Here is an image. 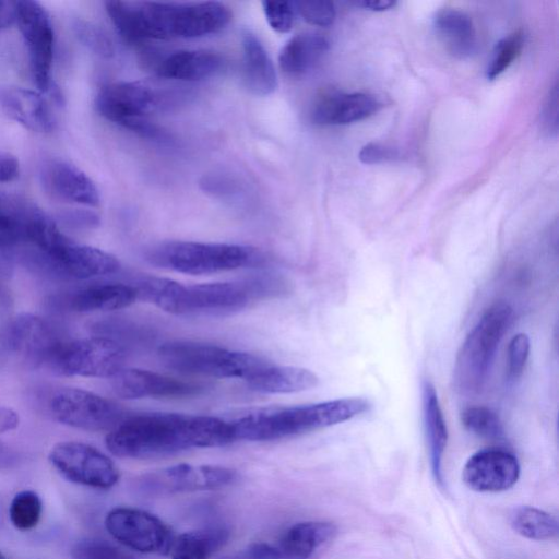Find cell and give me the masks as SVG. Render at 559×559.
<instances>
[{
	"instance_id": "6da1fadb",
	"label": "cell",
	"mask_w": 559,
	"mask_h": 559,
	"mask_svg": "<svg viewBox=\"0 0 559 559\" xmlns=\"http://www.w3.org/2000/svg\"><path fill=\"white\" fill-rule=\"evenodd\" d=\"M235 441L227 419L176 413H151L121 420L106 436V447L128 459L166 457L193 448L222 447Z\"/></svg>"
},
{
	"instance_id": "7a4b0ae2",
	"label": "cell",
	"mask_w": 559,
	"mask_h": 559,
	"mask_svg": "<svg viewBox=\"0 0 559 559\" xmlns=\"http://www.w3.org/2000/svg\"><path fill=\"white\" fill-rule=\"evenodd\" d=\"M116 31L129 45L151 39L198 38L223 29L230 21L229 9L206 2H129L105 3Z\"/></svg>"
},
{
	"instance_id": "3957f363",
	"label": "cell",
	"mask_w": 559,
	"mask_h": 559,
	"mask_svg": "<svg viewBox=\"0 0 559 559\" xmlns=\"http://www.w3.org/2000/svg\"><path fill=\"white\" fill-rule=\"evenodd\" d=\"M369 408L366 399L344 397L290 407L251 408L227 420L235 440L273 441L347 421Z\"/></svg>"
},
{
	"instance_id": "277c9868",
	"label": "cell",
	"mask_w": 559,
	"mask_h": 559,
	"mask_svg": "<svg viewBox=\"0 0 559 559\" xmlns=\"http://www.w3.org/2000/svg\"><path fill=\"white\" fill-rule=\"evenodd\" d=\"M182 97L180 91L169 86L143 81L116 82L98 92L95 105L107 120L145 136L152 127L146 117L177 106Z\"/></svg>"
},
{
	"instance_id": "5b68a950",
	"label": "cell",
	"mask_w": 559,
	"mask_h": 559,
	"mask_svg": "<svg viewBox=\"0 0 559 559\" xmlns=\"http://www.w3.org/2000/svg\"><path fill=\"white\" fill-rule=\"evenodd\" d=\"M509 304L497 301L481 316L463 342L454 365L453 381L464 394H476L484 388L501 338L512 323Z\"/></svg>"
},
{
	"instance_id": "8992f818",
	"label": "cell",
	"mask_w": 559,
	"mask_h": 559,
	"mask_svg": "<svg viewBox=\"0 0 559 559\" xmlns=\"http://www.w3.org/2000/svg\"><path fill=\"white\" fill-rule=\"evenodd\" d=\"M157 355L164 366L180 373L241 378L245 381L270 364L250 353L186 340L164 343Z\"/></svg>"
},
{
	"instance_id": "52a82bcc",
	"label": "cell",
	"mask_w": 559,
	"mask_h": 559,
	"mask_svg": "<svg viewBox=\"0 0 559 559\" xmlns=\"http://www.w3.org/2000/svg\"><path fill=\"white\" fill-rule=\"evenodd\" d=\"M258 257L251 247L199 241H166L146 252L152 264L191 275L236 270L255 263Z\"/></svg>"
},
{
	"instance_id": "ba28073f",
	"label": "cell",
	"mask_w": 559,
	"mask_h": 559,
	"mask_svg": "<svg viewBox=\"0 0 559 559\" xmlns=\"http://www.w3.org/2000/svg\"><path fill=\"white\" fill-rule=\"evenodd\" d=\"M124 347L98 335L61 342L49 364L64 376L111 378L124 368Z\"/></svg>"
},
{
	"instance_id": "9c48e42d",
	"label": "cell",
	"mask_w": 559,
	"mask_h": 559,
	"mask_svg": "<svg viewBox=\"0 0 559 559\" xmlns=\"http://www.w3.org/2000/svg\"><path fill=\"white\" fill-rule=\"evenodd\" d=\"M272 284L260 278L246 283L183 285L178 314H230L247 307L258 295L270 293Z\"/></svg>"
},
{
	"instance_id": "30bf717a",
	"label": "cell",
	"mask_w": 559,
	"mask_h": 559,
	"mask_svg": "<svg viewBox=\"0 0 559 559\" xmlns=\"http://www.w3.org/2000/svg\"><path fill=\"white\" fill-rule=\"evenodd\" d=\"M49 407L59 423L88 431L111 430L124 419L119 405L79 388L59 389L51 396Z\"/></svg>"
},
{
	"instance_id": "8fae6325",
	"label": "cell",
	"mask_w": 559,
	"mask_h": 559,
	"mask_svg": "<svg viewBox=\"0 0 559 559\" xmlns=\"http://www.w3.org/2000/svg\"><path fill=\"white\" fill-rule=\"evenodd\" d=\"M48 460L59 474L71 483L109 489L120 477L115 463L96 448L76 441L55 444Z\"/></svg>"
},
{
	"instance_id": "7c38bea8",
	"label": "cell",
	"mask_w": 559,
	"mask_h": 559,
	"mask_svg": "<svg viewBox=\"0 0 559 559\" xmlns=\"http://www.w3.org/2000/svg\"><path fill=\"white\" fill-rule=\"evenodd\" d=\"M28 49L34 83L41 92L51 86L55 32L49 13L37 1H16V21Z\"/></svg>"
},
{
	"instance_id": "4fadbf2b",
	"label": "cell",
	"mask_w": 559,
	"mask_h": 559,
	"mask_svg": "<svg viewBox=\"0 0 559 559\" xmlns=\"http://www.w3.org/2000/svg\"><path fill=\"white\" fill-rule=\"evenodd\" d=\"M105 527L120 544L143 554H166L174 537L158 516L129 507L110 510L105 519Z\"/></svg>"
},
{
	"instance_id": "5bb4252c",
	"label": "cell",
	"mask_w": 559,
	"mask_h": 559,
	"mask_svg": "<svg viewBox=\"0 0 559 559\" xmlns=\"http://www.w3.org/2000/svg\"><path fill=\"white\" fill-rule=\"evenodd\" d=\"M237 479V473L218 465L178 464L140 477L138 487L148 496L174 492L212 490L226 487Z\"/></svg>"
},
{
	"instance_id": "9a60e30c",
	"label": "cell",
	"mask_w": 559,
	"mask_h": 559,
	"mask_svg": "<svg viewBox=\"0 0 559 559\" xmlns=\"http://www.w3.org/2000/svg\"><path fill=\"white\" fill-rule=\"evenodd\" d=\"M520 476L518 459L510 452L490 448L476 452L465 463L464 484L478 492H500L515 485Z\"/></svg>"
},
{
	"instance_id": "2e32d148",
	"label": "cell",
	"mask_w": 559,
	"mask_h": 559,
	"mask_svg": "<svg viewBox=\"0 0 559 559\" xmlns=\"http://www.w3.org/2000/svg\"><path fill=\"white\" fill-rule=\"evenodd\" d=\"M111 388L118 396L129 400L188 397L200 394L204 389L193 382L136 368H123L111 377Z\"/></svg>"
},
{
	"instance_id": "e0dca14e",
	"label": "cell",
	"mask_w": 559,
	"mask_h": 559,
	"mask_svg": "<svg viewBox=\"0 0 559 559\" xmlns=\"http://www.w3.org/2000/svg\"><path fill=\"white\" fill-rule=\"evenodd\" d=\"M60 343L51 326L31 313L15 317L5 333L8 348L33 367L49 362Z\"/></svg>"
},
{
	"instance_id": "ac0fdd59",
	"label": "cell",
	"mask_w": 559,
	"mask_h": 559,
	"mask_svg": "<svg viewBox=\"0 0 559 559\" xmlns=\"http://www.w3.org/2000/svg\"><path fill=\"white\" fill-rule=\"evenodd\" d=\"M40 179L45 190L56 199L84 206L99 204V191L95 182L82 169L68 162H47L41 168Z\"/></svg>"
},
{
	"instance_id": "d6986e66",
	"label": "cell",
	"mask_w": 559,
	"mask_h": 559,
	"mask_svg": "<svg viewBox=\"0 0 559 559\" xmlns=\"http://www.w3.org/2000/svg\"><path fill=\"white\" fill-rule=\"evenodd\" d=\"M380 102L366 93L329 91L316 100L311 118L322 126H343L364 120L380 108Z\"/></svg>"
},
{
	"instance_id": "ffe728a7",
	"label": "cell",
	"mask_w": 559,
	"mask_h": 559,
	"mask_svg": "<svg viewBox=\"0 0 559 559\" xmlns=\"http://www.w3.org/2000/svg\"><path fill=\"white\" fill-rule=\"evenodd\" d=\"M150 64L159 78L190 82L215 75L223 67V59L211 50H177L150 60Z\"/></svg>"
},
{
	"instance_id": "44dd1931",
	"label": "cell",
	"mask_w": 559,
	"mask_h": 559,
	"mask_svg": "<svg viewBox=\"0 0 559 559\" xmlns=\"http://www.w3.org/2000/svg\"><path fill=\"white\" fill-rule=\"evenodd\" d=\"M0 107L3 112L24 128L38 132H50L55 118L45 98L36 91L20 86L0 90Z\"/></svg>"
},
{
	"instance_id": "7402d4cb",
	"label": "cell",
	"mask_w": 559,
	"mask_h": 559,
	"mask_svg": "<svg viewBox=\"0 0 559 559\" xmlns=\"http://www.w3.org/2000/svg\"><path fill=\"white\" fill-rule=\"evenodd\" d=\"M61 273L78 280H87L116 273L120 263L117 258L98 248L70 241L47 259Z\"/></svg>"
},
{
	"instance_id": "603a6c76",
	"label": "cell",
	"mask_w": 559,
	"mask_h": 559,
	"mask_svg": "<svg viewBox=\"0 0 559 559\" xmlns=\"http://www.w3.org/2000/svg\"><path fill=\"white\" fill-rule=\"evenodd\" d=\"M423 420L431 474L443 486L442 462L448 442V429L433 384L425 380L421 385Z\"/></svg>"
},
{
	"instance_id": "cb8c5ba5",
	"label": "cell",
	"mask_w": 559,
	"mask_h": 559,
	"mask_svg": "<svg viewBox=\"0 0 559 559\" xmlns=\"http://www.w3.org/2000/svg\"><path fill=\"white\" fill-rule=\"evenodd\" d=\"M336 532L330 522L296 523L283 534L276 548L281 559H311L334 539Z\"/></svg>"
},
{
	"instance_id": "d4e9b609",
	"label": "cell",
	"mask_w": 559,
	"mask_h": 559,
	"mask_svg": "<svg viewBox=\"0 0 559 559\" xmlns=\"http://www.w3.org/2000/svg\"><path fill=\"white\" fill-rule=\"evenodd\" d=\"M243 53V79L247 88L254 95L266 96L277 87L274 64L260 39L250 31L241 34Z\"/></svg>"
},
{
	"instance_id": "484cf974",
	"label": "cell",
	"mask_w": 559,
	"mask_h": 559,
	"mask_svg": "<svg viewBox=\"0 0 559 559\" xmlns=\"http://www.w3.org/2000/svg\"><path fill=\"white\" fill-rule=\"evenodd\" d=\"M248 388L262 393H295L318 385V376L307 368L267 364L246 380Z\"/></svg>"
},
{
	"instance_id": "4316f807",
	"label": "cell",
	"mask_w": 559,
	"mask_h": 559,
	"mask_svg": "<svg viewBox=\"0 0 559 559\" xmlns=\"http://www.w3.org/2000/svg\"><path fill=\"white\" fill-rule=\"evenodd\" d=\"M138 299L133 284L105 283L79 290L71 297L69 305L78 312L109 311L126 308Z\"/></svg>"
},
{
	"instance_id": "83f0119b",
	"label": "cell",
	"mask_w": 559,
	"mask_h": 559,
	"mask_svg": "<svg viewBox=\"0 0 559 559\" xmlns=\"http://www.w3.org/2000/svg\"><path fill=\"white\" fill-rule=\"evenodd\" d=\"M433 28L452 56L466 58L475 51V28L466 13L455 9H443L433 17Z\"/></svg>"
},
{
	"instance_id": "f1b7e54d",
	"label": "cell",
	"mask_w": 559,
	"mask_h": 559,
	"mask_svg": "<svg viewBox=\"0 0 559 559\" xmlns=\"http://www.w3.org/2000/svg\"><path fill=\"white\" fill-rule=\"evenodd\" d=\"M229 528L215 524L174 536L167 549L170 559H210L229 539Z\"/></svg>"
},
{
	"instance_id": "f546056e",
	"label": "cell",
	"mask_w": 559,
	"mask_h": 559,
	"mask_svg": "<svg viewBox=\"0 0 559 559\" xmlns=\"http://www.w3.org/2000/svg\"><path fill=\"white\" fill-rule=\"evenodd\" d=\"M329 50L328 39L316 33H304L292 37L278 57L281 69L298 76L314 68Z\"/></svg>"
},
{
	"instance_id": "4dcf8cb0",
	"label": "cell",
	"mask_w": 559,
	"mask_h": 559,
	"mask_svg": "<svg viewBox=\"0 0 559 559\" xmlns=\"http://www.w3.org/2000/svg\"><path fill=\"white\" fill-rule=\"evenodd\" d=\"M510 525L518 534L532 540H551L559 533L558 521L554 515L527 506L513 509Z\"/></svg>"
},
{
	"instance_id": "1f68e13d",
	"label": "cell",
	"mask_w": 559,
	"mask_h": 559,
	"mask_svg": "<svg viewBox=\"0 0 559 559\" xmlns=\"http://www.w3.org/2000/svg\"><path fill=\"white\" fill-rule=\"evenodd\" d=\"M33 204L13 195L0 194V248H12L25 240V227Z\"/></svg>"
},
{
	"instance_id": "d6a6232c",
	"label": "cell",
	"mask_w": 559,
	"mask_h": 559,
	"mask_svg": "<svg viewBox=\"0 0 559 559\" xmlns=\"http://www.w3.org/2000/svg\"><path fill=\"white\" fill-rule=\"evenodd\" d=\"M43 513L40 497L33 490L17 492L10 504L9 518L19 531H29L37 526Z\"/></svg>"
},
{
	"instance_id": "836d02e7",
	"label": "cell",
	"mask_w": 559,
	"mask_h": 559,
	"mask_svg": "<svg viewBox=\"0 0 559 559\" xmlns=\"http://www.w3.org/2000/svg\"><path fill=\"white\" fill-rule=\"evenodd\" d=\"M466 430L485 439H501L504 430L498 415L485 406H471L461 414Z\"/></svg>"
},
{
	"instance_id": "e575fe53",
	"label": "cell",
	"mask_w": 559,
	"mask_h": 559,
	"mask_svg": "<svg viewBox=\"0 0 559 559\" xmlns=\"http://www.w3.org/2000/svg\"><path fill=\"white\" fill-rule=\"evenodd\" d=\"M523 45L524 36L520 31L502 38L493 50L491 62L487 69V78L493 80L502 74L521 55Z\"/></svg>"
},
{
	"instance_id": "d590c367",
	"label": "cell",
	"mask_w": 559,
	"mask_h": 559,
	"mask_svg": "<svg viewBox=\"0 0 559 559\" xmlns=\"http://www.w3.org/2000/svg\"><path fill=\"white\" fill-rule=\"evenodd\" d=\"M72 28L76 38L94 53L105 58L114 55L112 40L98 25L83 19H75L72 22Z\"/></svg>"
},
{
	"instance_id": "8d00e7d4",
	"label": "cell",
	"mask_w": 559,
	"mask_h": 559,
	"mask_svg": "<svg viewBox=\"0 0 559 559\" xmlns=\"http://www.w3.org/2000/svg\"><path fill=\"white\" fill-rule=\"evenodd\" d=\"M73 559H136L128 551L99 538H84L71 549Z\"/></svg>"
},
{
	"instance_id": "74e56055",
	"label": "cell",
	"mask_w": 559,
	"mask_h": 559,
	"mask_svg": "<svg viewBox=\"0 0 559 559\" xmlns=\"http://www.w3.org/2000/svg\"><path fill=\"white\" fill-rule=\"evenodd\" d=\"M294 8L296 13L301 17L317 26H329L334 22L335 8L333 2L324 0L295 1Z\"/></svg>"
},
{
	"instance_id": "f35d334b",
	"label": "cell",
	"mask_w": 559,
	"mask_h": 559,
	"mask_svg": "<svg viewBox=\"0 0 559 559\" xmlns=\"http://www.w3.org/2000/svg\"><path fill=\"white\" fill-rule=\"evenodd\" d=\"M263 12L271 28L280 34L288 33L294 24L295 8L288 1H263Z\"/></svg>"
},
{
	"instance_id": "ab89813d",
	"label": "cell",
	"mask_w": 559,
	"mask_h": 559,
	"mask_svg": "<svg viewBox=\"0 0 559 559\" xmlns=\"http://www.w3.org/2000/svg\"><path fill=\"white\" fill-rule=\"evenodd\" d=\"M530 355V338L524 333L514 335L508 346V378L519 379L525 368Z\"/></svg>"
},
{
	"instance_id": "60d3db41",
	"label": "cell",
	"mask_w": 559,
	"mask_h": 559,
	"mask_svg": "<svg viewBox=\"0 0 559 559\" xmlns=\"http://www.w3.org/2000/svg\"><path fill=\"white\" fill-rule=\"evenodd\" d=\"M99 330H102L103 335L105 337L117 341V338L122 341H135L146 336V333L143 326H138L134 323L126 322V321H111L106 322L99 325Z\"/></svg>"
},
{
	"instance_id": "b9f144b4",
	"label": "cell",
	"mask_w": 559,
	"mask_h": 559,
	"mask_svg": "<svg viewBox=\"0 0 559 559\" xmlns=\"http://www.w3.org/2000/svg\"><path fill=\"white\" fill-rule=\"evenodd\" d=\"M540 124L543 130L550 136L558 134V84L557 82L549 91L545 100L542 114Z\"/></svg>"
},
{
	"instance_id": "7bdbcfd3",
	"label": "cell",
	"mask_w": 559,
	"mask_h": 559,
	"mask_svg": "<svg viewBox=\"0 0 559 559\" xmlns=\"http://www.w3.org/2000/svg\"><path fill=\"white\" fill-rule=\"evenodd\" d=\"M361 163L374 165L399 159L401 157L397 150L379 143H368L361 147L359 155Z\"/></svg>"
},
{
	"instance_id": "ee69618b",
	"label": "cell",
	"mask_w": 559,
	"mask_h": 559,
	"mask_svg": "<svg viewBox=\"0 0 559 559\" xmlns=\"http://www.w3.org/2000/svg\"><path fill=\"white\" fill-rule=\"evenodd\" d=\"M221 559H281V555L276 546L254 543Z\"/></svg>"
},
{
	"instance_id": "f6af8a7d",
	"label": "cell",
	"mask_w": 559,
	"mask_h": 559,
	"mask_svg": "<svg viewBox=\"0 0 559 559\" xmlns=\"http://www.w3.org/2000/svg\"><path fill=\"white\" fill-rule=\"evenodd\" d=\"M58 217L74 227H94L99 223V216L86 209H63Z\"/></svg>"
},
{
	"instance_id": "bcb514c9",
	"label": "cell",
	"mask_w": 559,
	"mask_h": 559,
	"mask_svg": "<svg viewBox=\"0 0 559 559\" xmlns=\"http://www.w3.org/2000/svg\"><path fill=\"white\" fill-rule=\"evenodd\" d=\"M20 164L15 156L0 153V182H10L19 177Z\"/></svg>"
},
{
	"instance_id": "7dc6e473",
	"label": "cell",
	"mask_w": 559,
	"mask_h": 559,
	"mask_svg": "<svg viewBox=\"0 0 559 559\" xmlns=\"http://www.w3.org/2000/svg\"><path fill=\"white\" fill-rule=\"evenodd\" d=\"M16 21V1L0 0V31Z\"/></svg>"
},
{
	"instance_id": "c3c4849f",
	"label": "cell",
	"mask_w": 559,
	"mask_h": 559,
	"mask_svg": "<svg viewBox=\"0 0 559 559\" xmlns=\"http://www.w3.org/2000/svg\"><path fill=\"white\" fill-rule=\"evenodd\" d=\"M19 426V415L8 407H0V433L15 429Z\"/></svg>"
},
{
	"instance_id": "681fc988",
	"label": "cell",
	"mask_w": 559,
	"mask_h": 559,
	"mask_svg": "<svg viewBox=\"0 0 559 559\" xmlns=\"http://www.w3.org/2000/svg\"><path fill=\"white\" fill-rule=\"evenodd\" d=\"M354 4L370 11H386L394 8L396 2L391 0H362L355 1Z\"/></svg>"
},
{
	"instance_id": "f907efd6",
	"label": "cell",
	"mask_w": 559,
	"mask_h": 559,
	"mask_svg": "<svg viewBox=\"0 0 559 559\" xmlns=\"http://www.w3.org/2000/svg\"><path fill=\"white\" fill-rule=\"evenodd\" d=\"M16 462V454L8 445L0 442V469L9 468Z\"/></svg>"
},
{
	"instance_id": "816d5d0a",
	"label": "cell",
	"mask_w": 559,
	"mask_h": 559,
	"mask_svg": "<svg viewBox=\"0 0 559 559\" xmlns=\"http://www.w3.org/2000/svg\"><path fill=\"white\" fill-rule=\"evenodd\" d=\"M0 559H8L7 556L0 550Z\"/></svg>"
}]
</instances>
